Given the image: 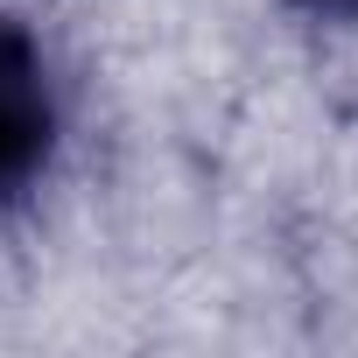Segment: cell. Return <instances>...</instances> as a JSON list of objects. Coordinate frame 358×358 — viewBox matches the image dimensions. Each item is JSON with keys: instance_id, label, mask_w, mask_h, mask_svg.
Returning <instances> with one entry per match:
<instances>
[{"instance_id": "1", "label": "cell", "mask_w": 358, "mask_h": 358, "mask_svg": "<svg viewBox=\"0 0 358 358\" xmlns=\"http://www.w3.org/2000/svg\"><path fill=\"white\" fill-rule=\"evenodd\" d=\"M57 71L22 15H0V211H15L57 155Z\"/></svg>"}, {"instance_id": "2", "label": "cell", "mask_w": 358, "mask_h": 358, "mask_svg": "<svg viewBox=\"0 0 358 358\" xmlns=\"http://www.w3.org/2000/svg\"><path fill=\"white\" fill-rule=\"evenodd\" d=\"M288 8L309 22H358V0H288Z\"/></svg>"}]
</instances>
